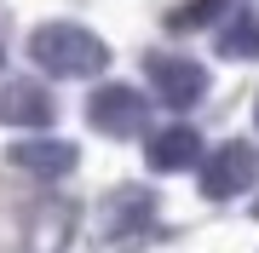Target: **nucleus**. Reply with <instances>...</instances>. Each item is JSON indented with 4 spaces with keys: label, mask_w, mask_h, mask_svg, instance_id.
Wrapping results in <instances>:
<instances>
[{
    "label": "nucleus",
    "mask_w": 259,
    "mask_h": 253,
    "mask_svg": "<svg viewBox=\"0 0 259 253\" xmlns=\"http://www.w3.org/2000/svg\"><path fill=\"white\" fill-rule=\"evenodd\" d=\"M110 207H121V230H144L150 225V196L144 190H121Z\"/></svg>",
    "instance_id": "1a4fd4ad"
},
{
    "label": "nucleus",
    "mask_w": 259,
    "mask_h": 253,
    "mask_svg": "<svg viewBox=\"0 0 259 253\" xmlns=\"http://www.w3.org/2000/svg\"><path fill=\"white\" fill-rule=\"evenodd\" d=\"M259 178V156H253V144H242V138H231V144H219V150L207 156V167H202V196L207 201H231V196H242Z\"/></svg>",
    "instance_id": "f03ea898"
},
{
    "label": "nucleus",
    "mask_w": 259,
    "mask_h": 253,
    "mask_svg": "<svg viewBox=\"0 0 259 253\" xmlns=\"http://www.w3.org/2000/svg\"><path fill=\"white\" fill-rule=\"evenodd\" d=\"M150 86H156V98L167 110H190V104L207 92V69L190 64V58H156V64H150Z\"/></svg>",
    "instance_id": "20e7f679"
},
{
    "label": "nucleus",
    "mask_w": 259,
    "mask_h": 253,
    "mask_svg": "<svg viewBox=\"0 0 259 253\" xmlns=\"http://www.w3.org/2000/svg\"><path fill=\"white\" fill-rule=\"evenodd\" d=\"M87 121L98 132H110V138H133V132L144 127V98L133 92V86H98V92L87 98Z\"/></svg>",
    "instance_id": "7ed1b4c3"
},
{
    "label": "nucleus",
    "mask_w": 259,
    "mask_h": 253,
    "mask_svg": "<svg viewBox=\"0 0 259 253\" xmlns=\"http://www.w3.org/2000/svg\"><path fill=\"white\" fill-rule=\"evenodd\" d=\"M12 167H23L35 178H58V173L75 167V144H64V138H29V144L12 150Z\"/></svg>",
    "instance_id": "0eeeda50"
},
{
    "label": "nucleus",
    "mask_w": 259,
    "mask_h": 253,
    "mask_svg": "<svg viewBox=\"0 0 259 253\" xmlns=\"http://www.w3.org/2000/svg\"><path fill=\"white\" fill-rule=\"evenodd\" d=\"M219 12H225V0H190V6H179V12H173V29H196V23L219 18Z\"/></svg>",
    "instance_id": "9d476101"
},
{
    "label": "nucleus",
    "mask_w": 259,
    "mask_h": 253,
    "mask_svg": "<svg viewBox=\"0 0 259 253\" xmlns=\"http://www.w3.org/2000/svg\"><path fill=\"white\" fill-rule=\"evenodd\" d=\"M0 121H6V127H47V121H52V98H47V86H35V81H12L6 92H0Z\"/></svg>",
    "instance_id": "423d86ee"
},
{
    "label": "nucleus",
    "mask_w": 259,
    "mask_h": 253,
    "mask_svg": "<svg viewBox=\"0 0 259 253\" xmlns=\"http://www.w3.org/2000/svg\"><path fill=\"white\" fill-rule=\"evenodd\" d=\"M150 167H156V173H179V167H202V132H196V127H185V121L161 127L156 138H150Z\"/></svg>",
    "instance_id": "39448f33"
},
{
    "label": "nucleus",
    "mask_w": 259,
    "mask_h": 253,
    "mask_svg": "<svg viewBox=\"0 0 259 253\" xmlns=\"http://www.w3.org/2000/svg\"><path fill=\"white\" fill-rule=\"evenodd\" d=\"M29 58H35L47 75H104L110 46L81 23H40L29 35Z\"/></svg>",
    "instance_id": "f257e3e1"
},
{
    "label": "nucleus",
    "mask_w": 259,
    "mask_h": 253,
    "mask_svg": "<svg viewBox=\"0 0 259 253\" xmlns=\"http://www.w3.org/2000/svg\"><path fill=\"white\" fill-rule=\"evenodd\" d=\"M219 52L225 58H259V12H236L219 29Z\"/></svg>",
    "instance_id": "6e6552de"
}]
</instances>
